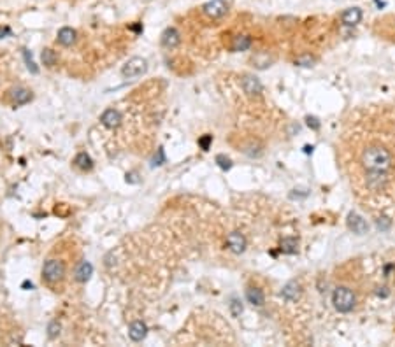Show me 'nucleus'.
<instances>
[{"instance_id": "20", "label": "nucleus", "mask_w": 395, "mask_h": 347, "mask_svg": "<svg viewBox=\"0 0 395 347\" xmlns=\"http://www.w3.org/2000/svg\"><path fill=\"white\" fill-rule=\"evenodd\" d=\"M252 47V37L250 35H237L232 40V51L239 53V51H246Z\"/></svg>"}, {"instance_id": "5", "label": "nucleus", "mask_w": 395, "mask_h": 347, "mask_svg": "<svg viewBox=\"0 0 395 347\" xmlns=\"http://www.w3.org/2000/svg\"><path fill=\"white\" fill-rule=\"evenodd\" d=\"M365 184L371 191H385L388 186V174L386 170H367L365 174Z\"/></svg>"}, {"instance_id": "32", "label": "nucleus", "mask_w": 395, "mask_h": 347, "mask_svg": "<svg viewBox=\"0 0 395 347\" xmlns=\"http://www.w3.org/2000/svg\"><path fill=\"white\" fill-rule=\"evenodd\" d=\"M132 30L139 34V32H142V27H141V25H134V27H132Z\"/></svg>"}, {"instance_id": "29", "label": "nucleus", "mask_w": 395, "mask_h": 347, "mask_svg": "<svg viewBox=\"0 0 395 347\" xmlns=\"http://www.w3.org/2000/svg\"><path fill=\"white\" fill-rule=\"evenodd\" d=\"M230 312H232V316H234V317L241 316V314H242V305H241V302H239V300H232V304H230Z\"/></svg>"}, {"instance_id": "11", "label": "nucleus", "mask_w": 395, "mask_h": 347, "mask_svg": "<svg viewBox=\"0 0 395 347\" xmlns=\"http://www.w3.org/2000/svg\"><path fill=\"white\" fill-rule=\"evenodd\" d=\"M101 123L104 125L106 128H118L121 125V114L120 110L116 109H108L101 114Z\"/></svg>"}, {"instance_id": "27", "label": "nucleus", "mask_w": 395, "mask_h": 347, "mask_svg": "<svg viewBox=\"0 0 395 347\" xmlns=\"http://www.w3.org/2000/svg\"><path fill=\"white\" fill-rule=\"evenodd\" d=\"M58 333H60V324H58L57 321H51L50 326H47V337L55 338V337H58Z\"/></svg>"}, {"instance_id": "10", "label": "nucleus", "mask_w": 395, "mask_h": 347, "mask_svg": "<svg viewBox=\"0 0 395 347\" xmlns=\"http://www.w3.org/2000/svg\"><path fill=\"white\" fill-rule=\"evenodd\" d=\"M160 42H162V46L167 47V49H174V47H178L179 42H181L179 32L172 27L165 28L164 34H162V37H160Z\"/></svg>"}, {"instance_id": "9", "label": "nucleus", "mask_w": 395, "mask_h": 347, "mask_svg": "<svg viewBox=\"0 0 395 347\" xmlns=\"http://www.w3.org/2000/svg\"><path fill=\"white\" fill-rule=\"evenodd\" d=\"M348 228L350 230L353 232V234H357V235H364V234H367L369 232V224H367V221L364 219L362 216H359V214H355V212H350L348 214Z\"/></svg>"}, {"instance_id": "15", "label": "nucleus", "mask_w": 395, "mask_h": 347, "mask_svg": "<svg viewBox=\"0 0 395 347\" xmlns=\"http://www.w3.org/2000/svg\"><path fill=\"white\" fill-rule=\"evenodd\" d=\"M146 335H147V326H146V323H142V321H135V323H132L130 328H128V337H130L134 342L144 340Z\"/></svg>"}, {"instance_id": "16", "label": "nucleus", "mask_w": 395, "mask_h": 347, "mask_svg": "<svg viewBox=\"0 0 395 347\" xmlns=\"http://www.w3.org/2000/svg\"><path fill=\"white\" fill-rule=\"evenodd\" d=\"M281 297L286 302H297L301 298V286L295 280H291V282H288L281 290Z\"/></svg>"}, {"instance_id": "25", "label": "nucleus", "mask_w": 395, "mask_h": 347, "mask_svg": "<svg viewBox=\"0 0 395 347\" xmlns=\"http://www.w3.org/2000/svg\"><path fill=\"white\" fill-rule=\"evenodd\" d=\"M165 161H167V158H165V153H164V149H158L157 151V154L153 156V160H151V163H153V167H160V165H164Z\"/></svg>"}, {"instance_id": "26", "label": "nucleus", "mask_w": 395, "mask_h": 347, "mask_svg": "<svg viewBox=\"0 0 395 347\" xmlns=\"http://www.w3.org/2000/svg\"><path fill=\"white\" fill-rule=\"evenodd\" d=\"M211 144H213V135H209V134L202 135V137L199 139V147H201L202 151H209Z\"/></svg>"}, {"instance_id": "13", "label": "nucleus", "mask_w": 395, "mask_h": 347, "mask_svg": "<svg viewBox=\"0 0 395 347\" xmlns=\"http://www.w3.org/2000/svg\"><path fill=\"white\" fill-rule=\"evenodd\" d=\"M76 39H77V32L74 30V28H71V27L60 28V30H58V34H57L58 44H60V46H64V47H71L72 44L76 42Z\"/></svg>"}, {"instance_id": "1", "label": "nucleus", "mask_w": 395, "mask_h": 347, "mask_svg": "<svg viewBox=\"0 0 395 347\" xmlns=\"http://www.w3.org/2000/svg\"><path fill=\"white\" fill-rule=\"evenodd\" d=\"M360 161L365 170H388L392 167L393 158L386 147L372 144V146H367L362 151Z\"/></svg>"}, {"instance_id": "3", "label": "nucleus", "mask_w": 395, "mask_h": 347, "mask_svg": "<svg viewBox=\"0 0 395 347\" xmlns=\"http://www.w3.org/2000/svg\"><path fill=\"white\" fill-rule=\"evenodd\" d=\"M332 304H334L335 311L342 312V314H348L355 309V304H357V298H355V293H353L350 287H335L334 293H332Z\"/></svg>"}, {"instance_id": "28", "label": "nucleus", "mask_w": 395, "mask_h": 347, "mask_svg": "<svg viewBox=\"0 0 395 347\" xmlns=\"http://www.w3.org/2000/svg\"><path fill=\"white\" fill-rule=\"evenodd\" d=\"M376 226H378V230H381V232H386L388 230L390 226H392V221L388 219V217H379L378 221H376Z\"/></svg>"}, {"instance_id": "8", "label": "nucleus", "mask_w": 395, "mask_h": 347, "mask_svg": "<svg viewBox=\"0 0 395 347\" xmlns=\"http://www.w3.org/2000/svg\"><path fill=\"white\" fill-rule=\"evenodd\" d=\"M246 246H248V242H246V237L242 234H239V232H232V234H228L227 237V247L232 251L234 254H241L244 253Z\"/></svg>"}, {"instance_id": "21", "label": "nucleus", "mask_w": 395, "mask_h": 347, "mask_svg": "<svg viewBox=\"0 0 395 347\" xmlns=\"http://www.w3.org/2000/svg\"><path fill=\"white\" fill-rule=\"evenodd\" d=\"M246 298H248V302L252 305H257V307H262L265 302V297H264V291L258 290V287H250L248 291H246Z\"/></svg>"}, {"instance_id": "31", "label": "nucleus", "mask_w": 395, "mask_h": 347, "mask_svg": "<svg viewBox=\"0 0 395 347\" xmlns=\"http://www.w3.org/2000/svg\"><path fill=\"white\" fill-rule=\"evenodd\" d=\"M11 35V28L9 27H0V39H4V37Z\"/></svg>"}, {"instance_id": "4", "label": "nucleus", "mask_w": 395, "mask_h": 347, "mask_svg": "<svg viewBox=\"0 0 395 347\" xmlns=\"http://www.w3.org/2000/svg\"><path fill=\"white\" fill-rule=\"evenodd\" d=\"M147 70V62L141 56H134L121 67V76L125 79H135Z\"/></svg>"}, {"instance_id": "12", "label": "nucleus", "mask_w": 395, "mask_h": 347, "mask_svg": "<svg viewBox=\"0 0 395 347\" xmlns=\"http://www.w3.org/2000/svg\"><path fill=\"white\" fill-rule=\"evenodd\" d=\"M241 84H242V90H244V93L250 95V97L260 95L262 90H264L262 83L255 76H244V77H242V83Z\"/></svg>"}, {"instance_id": "19", "label": "nucleus", "mask_w": 395, "mask_h": 347, "mask_svg": "<svg viewBox=\"0 0 395 347\" xmlns=\"http://www.w3.org/2000/svg\"><path fill=\"white\" fill-rule=\"evenodd\" d=\"M279 251L283 254H295L299 251V241L295 237H285L279 242Z\"/></svg>"}, {"instance_id": "6", "label": "nucleus", "mask_w": 395, "mask_h": 347, "mask_svg": "<svg viewBox=\"0 0 395 347\" xmlns=\"http://www.w3.org/2000/svg\"><path fill=\"white\" fill-rule=\"evenodd\" d=\"M202 13L211 20H218L228 13V4L225 0H209L202 6Z\"/></svg>"}, {"instance_id": "23", "label": "nucleus", "mask_w": 395, "mask_h": 347, "mask_svg": "<svg viewBox=\"0 0 395 347\" xmlns=\"http://www.w3.org/2000/svg\"><path fill=\"white\" fill-rule=\"evenodd\" d=\"M23 56H25V64H27L28 70H30L32 74H37V72H39V69H37V65H35L34 58H32V53H30V51H28V49H23Z\"/></svg>"}, {"instance_id": "30", "label": "nucleus", "mask_w": 395, "mask_h": 347, "mask_svg": "<svg viewBox=\"0 0 395 347\" xmlns=\"http://www.w3.org/2000/svg\"><path fill=\"white\" fill-rule=\"evenodd\" d=\"M308 125L313 128V130H318V128H320V121L316 120V118H309L308 116Z\"/></svg>"}, {"instance_id": "14", "label": "nucleus", "mask_w": 395, "mask_h": 347, "mask_svg": "<svg viewBox=\"0 0 395 347\" xmlns=\"http://www.w3.org/2000/svg\"><path fill=\"white\" fill-rule=\"evenodd\" d=\"M362 20V9L360 7H350L346 9L344 13L341 14V21L346 25V27H355L359 25Z\"/></svg>"}, {"instance_id": "24", "label": "nucleus", "mask_w": 395, "mask_h": 347, "mask_svg": "<svg viewBox=\"0 0 395 347\" xmlns=\"http://www.w3.org/2000/svg\"><path fill=\"white\" fill-rule=\"evenodd\" d=\"M216 163H218V167H220L221 170H230V168H232V160L225 156V154H218V156H216Z\"/></svg>"}, {"instance_id": "2", "label": "nucleus", "mask_w": 395, "mask_h": 347, "mask_svg": "<svg viewBox=\"0 0 395 347\" xmlns=\"http://www.w3.org/2000/svg\"><path fill=\"white\" fill-rule=\"evenodd\" d=\"M65 279V263L58 258H50L42 265V280H46L50 286L62 282Z\"/></svg>"}, {"instance_id": "18", "label": "nucleus", "mask_w": 395, "mask_h": 347, "mask_svg": "<svg viewBox=\"0 0 395 347\" xmlns=\"http://www.w3.org/2000/svg\"><path fill=\"white\" fill-rule=\"evenodd\" d=\"M74 167H77L79 170H91L93 168V160L90 158L88 153H77L74 158Z\"/></svg>"}, {"instance_id": "22", "label": "nucleus", "mask_w": 395, "mask_h": 347, "mask_svg": "<svg viewBox=\"0 0 395 347\" xmlns=\"http://www.w3.org/2000/svg\"><path fill=\"white\" fill-rule=\"evenodd\" d=\"M40 58H42V64L46 65V67H50V69H51V67H55V65H57V60H58V58H57V53H55L53 49H50V47L42 51V54H40Z\"/></svg>"}, {"instance_id": "7", "label": "nucleus", "mask_w": 395, "mask_h": 347, "mask_svg": "<svg viewBox=\"0 0 395 347\" xmlns=\"http://www.w3.org/2000/svg\"><path fill=\"white\" fill-rule=\"evenodd\" d=\"M34 98L32 91L28 88H23V86H16L9 91V100L13 102V105H25Z\"/></svg>"}, {"instance_id": "17", "label": "nucleus", "mask_w": 395, "mask_h": 347, "mask_svg": "<svg viewBox=\"0 0 395 347\" xmlns=\"http://www.w3.org/2000/svg\"><path fill=\"white\" fill-rule=\"evenodd\" d=\"M91 274H93V267H91L90 261H81V263L77 265L76 272H74L77 282H86V280L91 277Z\"/></svg>"}]
</instances>
